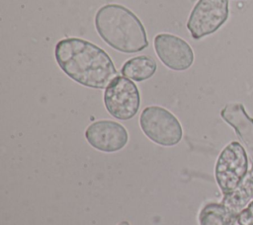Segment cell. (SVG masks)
<instances>
[{
  "label": "cell",
  "mask_w": 253,
  "mask_h": 225,
  "mask_svg": "<svg viewBox=\"0 0 253 225\" xmlns=\"http://www.w3.org/2000/svg\"><path fill=\"white\" fill-rule=\"evenodd\" d=\"M228 0H199L187 21V29L194 39L217 31L227 20Z\"/></svg>",
  "instance_id": "cell-6"
},
{
  "label": "cell",
  "mask_w": 253,
  "mask_h": 225,
  "mask_svg": "<svg viewBox=\"0 0 253 225\" xmlns=\"http://www.w3.org/2000/svg\"><path fill=\"white\" fill-rule=\"evenodd\" d=\"M237 216L222 203L206 204L199 214L200 225H234Z\"/></svg>",
  "instance_id": "cell-12"
},
{
  "label": "cell",
  "mask_w": 253,
  "mask_h": 225,
  "mask_svg": "<svg viewBox=\"0 0 253 225\" xmlns=\"http://www.w3.org/2000/svg\"><path fill=\"white\" fill-rule=\"evenodd\" d=\"M220 115L234 128L239 139L246 147L253 165V118L246 113L243 105L238 103L226 105L221 110Z\"/></svg>",
  "instance_id": "cell-9"
},
{
  "label": "cell",
  "mask_w": 253,
  "mask_h": 225,
  "mask_svg": "<svg viewBox=\"0 0 253 225\" xmlns=\"http://www.w3.org/2000/svg\"><path fill=\"white\" fill-rule=\"evenodd\" d=\"M104 104L108 112L117 119L132 118L140 106L137 86L125 76H118L105 90Z\"/></svg>",
  "instance_id": "cell-5"
},
{
  "label": "cell",
  "mask_w": 253,
  "mask_h": 225,
  "mask_svg": "<svg viewBox=\"0 0 253 225\" xmlns=\"http://www.w3.org/2000/svg\"><path fill=\"white\" fill-rule=\"evenodd\" d=\"M85 138L95 149L113 153L123 149L128 141V133L119 122L103 119L91 123L85 130Z\"/></svg>",
  "instance_id": "cell-8"
},
{
  "label": "cell",
  "mask_w": 253,
  "mask_h": 225,
  "mask_svg": "<svg viewBox=\"0 0 253 225\" xmlns=\"http://www.w3.org/2000/svg\"><path fill=\"white\" fill-rule=\"evenodd\" d=\"M154 49L161 62L175 71H184L194 62V52L187 41L171 34H159L154 38Z\"/></svg>",
  "instance_id": "cell-7"
},
{
  "label": "cell",
  "mask_w": 253,
  "mask_h": 225,
  "mask_svg": "<svg viewBox=\"0 0 253 225\" xmlns=\"http://www.w3.org/2000/svg\"><path fill=\"white\" fill-rule=\"evenodd\" d=\"M238 225H253V200L237 215Z\"/></svg>",
  "instance_id": "cell-13"
},
{
  "label": "cell",
  "mask_w": 253,
  "mask_h": 225,
  "mask_svg": "<svg viewBox=\"0 0 253 225\" xmlns=\"http://www.w3.org/2000/svg\"><path fill=\"white\" fill-rule=\"evenodd\" d=\"M157 64L153 57L139 55L126 60L122 69V74L133 81L141 82L149 79L156 72Z\"/></svg>",
  "instance_id": "cell-11"
},
{
  "label": "cell",
  "mask_w": 253,
  "mask_h": 225,
  "mask_svg": "<svg viewBox=\"0 0 253 225\" xmlns=\"http://www.w3.org/2000/svg\"><path fill=\"white\" fill-rule=\"evenodd\" d=\"M248 172V156L244 147L233 141L219 154L214 177L221 192L226 195L235 190Z\"/></svg>",
  "instance_id": "cell-4"
},
{
  "label": "cell",
  "mask_w": 253,
  "mask_h": 225,
  "mask_svg": "<svg viewBox=\"0 0 253 225\" xmlns=\"http://www.w3.org/2000/svg\"><path fill=\"white\" fill-rule=\"evenodd\" d=\"M139 125L152 142L161 146H174L183 136L182 125L178 118L159 106L146 107L139 116Z\"/></svg>",
  "instance_id": "cell-3"
},
{
  "label": "cell",
  "mask_w": 253,
  "mask_h": 225,
  "mask_svg": "<svg viewBox=\"0 0 253 225\" xmlns=\"http://www.w3.org/2000/svg\"><path fill=\"white\" fill-rule=\"evenodd\" d=\"M253 200V165L249 172L231 193L224 195L221 203L224 204L231 213L238 215Z\"/></svg>",
  "instance_id": "cell-10"
},
{
  "label": "cell",
  "mask_w": 253,
  "mask_h": 225,
  "mask_svg": "<svg viewBox=\"0 0 253 225\" xmlns=\"http://www.w3.org/2000/svg\"><path fill=\"white\" fill-rule=\"evenodd\" d=\"M95 28L101 38L120 52H139L148 46L141 21L122 5L108 4L101 7L95 15Z\"/></svg>",
  "instance_id": "cell-2"
},
{
  "label": "cell",
  "mask_w": 253,
  "mask_h": 225,
  "mask_svg": "<svg viewBox=\"0 0 253 225\" xmlns=\"http://www.w3.org/2000/svg\"><path fill=\"white\" fill-rule=\"evenodd\" d=\"M54 56L60 69L85 87L106 89L119 76L113 60L104 49L79 38L59 40Z\"/></svg>",
  "instance_id": "cell-1"
},
{
  "label": "cell",
  "mask_w": 253,
  "mask_h": 225,
  "mask_svg": "<svg viewBox=\"0 0 253 225\" xmlns=\"http://www.w3.org/2000/svg\"><path fill=\"white\" fill-rule=\"evenodd\" d=\"M117 225H130L127 221H122V222H120L119 224H117Z\"/></svg>",
  "instance_id": "cell-14"
}]
</instances>
